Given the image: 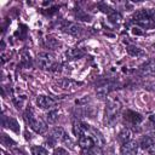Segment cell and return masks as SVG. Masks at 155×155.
I'll return each instance as SVG.
<instances>
[{"label":"cell","instance_id":"cell-3","mask_svg":"<svg viewBox=\"0 0 155 155\" xmlns=\"http://www.w3.org/2000/svg\"><path fill=\"white\" fill-rule=\"evenodd\" d=\"M120 110H121V103L117 99L109 101L105 107V121L111 122L113 120H115L116 116L119 115Z\"/></svg>","mask_w":155,"mask_h":155},{"label":"cell","instance_id":"cell-10","mask_svg":"<svg viewBox=\"0 0 155 155\" xmlns=\"http://www.w3.org/2000/svg\"><path fill=\"white\" fill-rule=\"evenodd\" d=\"M50 139L51 140H53V142H62V140H64L65 139V133H64V130L62 128V127H56V128H53L52 131H51V133H50Z\"/></svg>","mask_w":155,"mask_h":155},{"label":"cell","instance_id":"cell-17","mask_svg":"<svg viewBox=\"0 0 155 155\" xmlns=\"http://www.w3.org/2000/svg\"><path fill=\"white\" fill-rule=\"evenodd\" d=\"M127 52L131 54V56H133V57H138V56H143V51L139 48V47H137V46H133V45H130L128 47H127Z\"/></svg>","mask_w":155,"mask_h":155},{"label":"cell","instance_id":"cell-24","mask_svg":"<svg viewBox=\"0 0 155 155\" xmlns=\"http://www.w3.org/2000/svg\"><path fill=\"white\" fill-rule=\"evenodd\" d=\"M58 119V113L54 110V111H50L48 113V115H47V120H48V122H51V124H53V122H56V120Z\"/></svg>","mask_w":155,"mask_h":155},{"label":"cell","instance_id":"cell-28","mask_svg":"<svg viewBox=\"0 0 155 155\" xmlns=\"http://www.w3.org/2000/svg\"><path fill=\"white\" fill-rule=\"evenodd\" d=\"M6 155H10V154H6Z\"/></svg>","mask_w":155,"mask_h":155},{"label":"cell","instance_id":"cell-22","mask_svg":"<svg viewBox=\"0 0 155 155\" xmlns=\"http://www.w3.org/2000/svg\"><path fill=\"white\" fill-rule=\"evenodd\" d=\"M46 45L48 47H51V48H56L57 46H59V42L57 40H54L53 38H47L46 39Z\"/></svg>","mask_w":155,"mask_h":155},{"label":"cell","instance_id":"cell-13","mask_svg":"<svg viewBox=\"0 0 155 155\" xmlns=\"http://www.w3.org/2000/svg\"><path fill=\"white\" fill-rule=\"evenodd\" d=\"M131 136H132V132L130 131V128H127V127H124L120 132H119V134H117V140H119V143L122 145V144H126V143H128L130 140H131Z\"/></svg>","mask_w":155,"mask_h":155},{"label":"cell","instance_id":"cell-14","mask_svg":"<svg viewBox=\"0 0 155 155\" xmlns=\"http://www.w3.org/2000/svg\"><path fill=\"white\" fill-rule=\"evenodd\" d=\"M88 130V125H85V124H81V122H74V126H73V131H74V134L80 138L82 136H85V132Z\"/></svg>","mask_w":155,"mask_h":155},{"label":"cell","instance_id":"cell-21","mask_svg":"<svg viewBox=\"0 0 155 155\" xmlns=\"http://www.w3.org/2000/svg\"><path fill=\"white\" fill-rule=\"evenodd\" d=\"M30 63H31L30 54H28L27 52H23V53H22V64L25 65V67H29Z\"/></svg>","mask_w":155,"mask_h":155},{"label":"cell","instance_id":"cell-1","mask_svg":"<svg viewBox=\"0 0 155 155\" xmlns=\"http://www.w3.org/2000/svg\"><path fill=\"white\" fill-rule=\"evenodd\" d=\"M133 21L137 25L142 28L145 29L155 28V12L150 8L139 10L133 15Z\"/></svg>","mask_w":155,"mask_h":155},{"label":"cell","instance_id":"cell-8","mask_svg":"<svg viewBox=\"0 0 155 155\" xmlns=\"http://www.w3.org/2000/svg\"><path fill=\"white\" fill-rule=\"evenodd\" d=\"M124 120H125V122H127V124H130V125H132V126H136V125H138V124L142 121V116H140V114H138V113L127 110V111L125 113Z\"/></svg>","mask_w":155,"mask_h":155},{"label":"cell","instance_id":"cell-20","mask_svg":"<svg viewBox=\"0 0 155 155\" xmlns=\"http://www.w3.org/2000/svg\"><path fill=\"white\" fill-rule=\"evenodd\" d=\"M31 155H48V154H47V150L45 148L36 145V147L31 148Z\"/></svg>","mask_w":155,"mask_h":155},{"label":"cell","instance_id":"cell-15","mask_svg":"<svg viewBox=\"0 0 155 155\" xmlns=\"http://www.w3.org/2000/svg\"><path fill=\"white\" fill-rule=\"evenodd\" d=\"M91 131H92V139L94 140V144H97L99 148L104 144V139H103V136L101 134V132L99 131H97V130H94V128H91Z\"/></svg>","mask_w":155,"mask_h":155},{"label":"cell","instance_id":"cell-6","mask_svg":"<svg viewBox=\"0 0 155 155\" xmlns=\"http://www.w3.org/2000/svg\"><path fill=\"white\" fill-rule=\"evenodd\" d=\"M138 151V143L134 140H130L126 144H122L120 149V155H136Z\"/></svg>","mask_w":155,"mask_h":155},{"label":"cell","instance_id":"cell-18","mask_svg":"<svg viewBox=\"0 0 155 155\" xmlns=\"http://www.w3.org/2000/svg\"><path fill=\"white\" fill-rule=\"evenodd\" d=\"M109 91H110L109 85H103V86H99V87L96 90V93H97V96H98L99 98H103V97H105V96L109 93Z\"/></svg>","mask_w":155,"mask_h":155},{"label":"cell","instance_id":"cell-11","mask_svg":"<svg viewBox=\"0 0 155 155\" xmlns=\"http://www.w3.org/2000/svg\"><path fill=\"white\" fill-rule=\"evenodd\" d=\"M79 145H80V148L82 150H88V149L93 148L96 144H94V140L92 139L91 136H86L85 134V136L79 138Z\"/></svg>","mask_w":155,"mask_h":155},{"label":"cell","instance_id":"cell-27","mask_svg":"<svg viewBox=\"0 0 155 155\" xmlns=\"http://www.w3.org/2000/svg\"><path fill=\"white\" fill-rule=\"evenodd\" d=\"M151 133H153V136L155 137V125H154V127H153V131H151Z\"/></svg>","mask_w":155,"mask_h":155},{"label":"cell","instance_id":"cell-19","mask_svg":"<svg viewBox=\"0 0 155 155\" xmlns=\"http://www.w3.org/2000/svg\"><path fill=\"white\" fill-rule=\"evenodd\" d=\"M84 155H103V151L99 147H93L88 150H82Z\"/></svg>","mask_w":155,"mask_h":155},{"label":"cell","instance_id":"cell-12","mask_svg":"<svg viewBox=\"0 0 155 155\" xmlns=\"http://www.w3.org/2000/svg\"><path fill=\"white\" fill-rule=\"evenodd\" d=\"M140 71L143 75H155V61L154 59L147 61L140 67Z\"/></svg>","mask_w":155,"mask_h":155},{"label":"cell","instance_id":"cell-4","mask_svg":"<svg viewBox=\"0 0 155 155\" xmlns=\"http://www.w3.org/2000/svg\"><path fill=\"white\" fill-rule=\"evenodd\" d=\"M38 64L41 69H50V70H53V68L57 65L56 62H54V58L51 53L48 52H41L38 54Z\"/></svg>","mask_w":155,"mask_h":155},{"label":"cell","instance_id":"cell-2","mask_svg":"<svg viewBox=\"0 0 155 155\" xmlns=\"http://www.w3.org/2000/svg\"><path fill=\"white\" fill-rule=\"evenodd\" d=\"M25 120L28 122V125L30 126V128H33L36 133H45L46 132V125L44 124V121L39 117H36L33 113L31 109H28L25 113Z\"/></svg>","mask_w":155,"mask_h":155},{"label":"cell","instance_id":"cell-23","mask_svg":"<svg viewBox=\"0 0 155 155\" xmlns=\"http://www.w3.org/2000/svg\"><path fill=\"white\" fill-rule=\"evenodd\" d=\"M67 54H68L70 58H76V57L82 56V52H80V51L76 50V48H71V50H69V51L67 52Z\"/></svg>","mask_w":155,"mask_h":155},{"label":"cell","instance_id":"cell-9","mask_svg":"<svg viewBox=\"0 0 155 155\" xmlns=\"http://www.w3.org/2000/svg\"><path fill=\"white\" fill-rule=\"evenodd\" d=\"M58 85L62 90H65V91H74L78 88V86H80L81 84L80 82H76L74 80H70V79H62L58 81Z\"/></svg>","mask_w":155,"mask_h":155},{"label":"cell","instance_id":"cell-16","mask_svg":"<svg viewBox=\"0 0 155 155\" xmlns=\"http://www.w3.org/2000/svg\"><path fill=\"white\" fill-rule=\"evenodd\" d=\"M153 145H154V140H153L151 137L145 136V137L142 138V140H140V148H142V149H149V148H151Z\"/></svg>","mask_w":155,"mask_h":155},{"label":"cell","instance_id":"cell-5","mask_svg":"<svg viewBox=\"0 0 155 155\" xmlns=\"http://www.w3.org/2000/svg\"><path fill=\"white\" fill-rule=\"evenodd\" d=\"M61 28H62V30L64 33H68V34L74 35V36H78V35L81 34V27L78 25L74 22H63Z\"/></svg>","mask_w":155,"mask_h":155},{"label":"cell","instance_id":"cell-25","mask_svg":"<svg viewBox=\"0 0 155 155\" xmlns=\"http://www.w3.org/2000/svg\"><path fill=\"white\" fill-rule=\"evenodd\" d=\"M109 18H110L111 22H114V23H119L120 19H121V16H120L119 13H116V12H113V13L109 16Z\"/></svg>","mask_w":155,"mask_h":155},{"label":"cell","instance_id":"cell-7","mask_svg":"<svg viewBox=\"0 0 155 155\" xmlns=\"http://www.w3.org/2000/svg\"><path fill=\"white\" fill-rule=\"evenodd\" d=\"M36 104L41 109H52L56 105V101L47 96H39L36 98Z\"/></svg>","mask_w":155,"mask_h":155},{"label":"cell","instance_id":"cell-26","mask_svg":"<svg viewBox=\"0 0 155 155\" xmlns=\"http://www.w3.org/2000/svg\"><path fill=\"white\" fill-rule=\"evenodd\" d=\"M53 155H69L68 151L63 148H56L54 151H53Z\"/></svg>","mask_w":155,"mask_h":155}]
</instances>
